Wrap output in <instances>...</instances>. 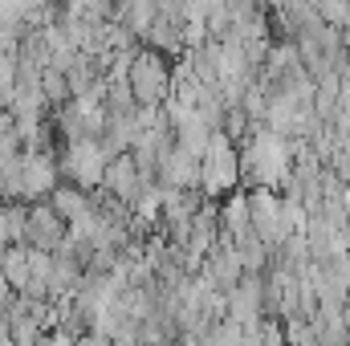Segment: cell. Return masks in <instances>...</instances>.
I'll use <instances>...</instances> for the list:
<instances>
[{
  "mask_svg": "<svg viewBox=\"0 0 350 346\" xmlns=\"http://www.w3.org/2000/svg\"><path fill=\"white\" fill-rule=\"evenodd\" d=\"M237 159H241V187L281 191V183L289 179V168H293V143L265 127H253L245 143L237 147Z\"/></svg>",
  "mask_w": 350,
  "mask_h": 346,
  "instance_id": "obj_1",
  "label": "cell"
},
{
  "mask_svg": "<svg viewBox=\"0 0 350 346\" xmlns=\"http://www.w3.org/2000/svg\"><path fill=\"white\" fill-rule=\"evenodd\" d=\"M122 82L131 90L135 106H163L172 98V57L151 45H135Z\"/></svg>",
  "mask_w": 350,
  "mask_h": 346,
  "instance_id": "obj_2",
  "label": "cell"
},
{
  "mask_svg": "<svg viewBox=\"0 0 350 346\" xmlns=\"http://www.w3.org/2000/svg\"><path fill=\"white\" fill-rule=\"evenodd\" d=\"M200 196L204 200H224L241 187V159H237V143L224 131H212L208 151L200 155Z\"/></svg>",
  "mask_w": 350,
  "mask_h": 346,
  "instance_id": "obj_3",
  "label": "cell"
},
{
  "mask_svg": "<svg viewBox=\"0 0 350 346\" xmlns=\"http://www.w3.org/2000/svg\"><path fill=\"white\" fill-rule=\"evenodd\" d=\"M57 172H62V183L98 191V187H102V172H106V151H102V143H98V139L62 143V147H57Z\"/></svg>",
  "mask_w": 350,
  "mask_h": 346,
  "instance_id": "obj_4",
  "label": "cell"
},
{
  "mask_svg": "<svg viewBox=\"0 0 350 346\" xmlns=\"http://www.w3.org/2000/svg\"><path fill=\"white\" fill-rule=\"evenodd\" d=\"M245 200H249V224H253V237L277 249L285 237H289V224H285V200L281 191L273 187H245Z\"/></svg>",
  "mask_w": 350,
  "mask_h": 346,
  "instance_id": "obj_5",
  "label": "cell"
},
{
  "mask_svg": "<svg viewBox=\"0 0 350 346\" xmlns=\"http://www.w3.org/2000/svg\"><path fill=\"white\" fill-rule=\"evenodd\" d=\"M57 183H62L57 155H49V151H25V155H21V168H16L12 200H21V204H41V200H49V191H53Z\"/></svg>",
  "mask_w": 350,
  "mask_h": 346,
  "instance_id": "obj_6",
  "label": "cell"
},
{
  "mask_svg": "<svg viewBox=\"0 0 350 346\" xmlns=\"http://www.w3.org/2000/svg\"><path fill=\"white\" fill-rule=\"evenodd\" d=\"M147 183H151V175L139 168V159H135L131 151H118V155L106 159V172H102V187H98V191H106L114 204L131 208Z\"/></svg>",
  "mask_w": 350,
  "mask_h": 346,
  "instance_id": "obj_7",
  "label": "cell"
},
{
  "mask_svg": "<svg viewBox=\"0 0 350 346\" xmlns=\"http://www.w3.org/2000/svg\"><path fill=\"white\" fill-rule=\"evenodd\" d=\"M66 237H70V228H66V220L41 200V204H25V228H21V245H29V249H41V253H57L62 245H66Z\"/></svg>",
  "mask_w": 350,
  "mask_h": 346,
  "instance_id": "obj_8",
  "label": "cell"
},
{
  "mask_svg": "<svg viewBox=\"0 0 350 346\" xmlns=\"http://www.w3.org/2000/svg\"><path fill=\"white\" fill-rule=\"evenodd\" d=\"M224 318L237 322V326H257L265 318V285L261 273H245L228 293H224Z\"/></svg>",
  "mask_w": 350,
  "mask_h": 346,
  "instance_id": "obj_9",
  "label": "cell"
},
{
  "mask_svg": "<svg viewBox=\"0 0 350 346\" xmlns=\"http://www.w3.org/2000/svg\"><path fill=\"white\" fill-rule=\"evenodd\" d=\"M216 241H220V212H216V200H204V204L191 212V220L183 224L179 245H183V253L191 261H204L216 249Z\"/></svg>",
  "mask_w": 350,
  "mask_h": 346,
  "instance_id": "obj_10",
  "label": "cell"
},
{
  "mask_svg": "<svg viewBox=\"0 0 350 346\" xmlns=\"http://www.w3.org/2000/svg\"><path fill=\"white\" fill-rule=\"evenodd\" d=\"M196 273H200L204 281H212L220 293H228V289H232V285L245 277V265H241V253H237V245L220 237V241H216V249H212L208 257L200 261V269H196Z\"/></svg>",
  "mask_w": 350,
  "mask_h": 346,
  "instance_id": "obj_11",
  "label": "cell"
},
{
  "mask_svg": "<svg viewBox=\"0 0 350 346\" xmlns=\"http://www.w3.org/2000/svg\"><path fill=\"white\" fill-rule=\"evenodd\" d=\"M216 212H220V237L241 245L253 237V224H249V200H245V187H237L232 196L216 200Z\"/></svg>",
  "mask_w": 350,
  "mask_h": 346,
  "instance_id": "obj_12",
  "label": "cell"
},
{
  "mask_svg": "<svg viewBox=\"0 0 350 346\" xmlns=\"http://www.w3.org/2000/svg\"><path fill=\"white\" fill-rule=\"evenodd\" d=\"M45 204H49V208H53V212L66 220V228L98 212V204H94V191H86V187H74V183H57V187L49 191V200H45Z\"/></svg>",
  "mask_w": 350,
  "mask_h": 346,
  "instance_id": "obj_13",
  "label": "cell"
},
{
  "mask_svg": "<svg viewBox=\"0 0 350 346\" xmlns=\"http://www.w3.org/2000/svg\"><path fill=\"white\" fill-rule=\"evenodd\" d=\"M155 183L159 187H196L200 183V159L187 155L183 147H172L155 168Z\"/></svg>",
  "mask_w": 350,
  "mask_h": 346,
  "instance_id": "obj_14",
  "label": "cell"
},
{
  "mask_svg": "<svg viewBox=\"0 0 350 346\" xmlns=\"http://www.w3.org/2000/svg\"><path fill=\"white\" fill-rule=\"evenodd\" d=\"M0 277L8 281V289H12L16 297L29 289L33 273H29V249H25V245H8V253L0 257Z\"/></svg>",
  "mask_w": 350,
  "mask_h": 346,
  "instance_id": "obj_15",
  "label": "cell"
},
{
  "mask_svg": "<svg viewBox=\"0 0 350 346\" xmlns=\"http://www.w3.org/2000/svg\"><path fill=\"white\" fill-rule=\"evenodd\" d=\"M37 90H41V98H45L49 114H53V110H62V106L70 102V82H66V74H62V70H53V66H45V70H41Z\"/></svg>",
  "mask_w": 350,
  "mask_h": 346,
  "instance_id": "obj_16",
  "label": "cell"
},
{
  "mask_svg": "<svg viewBox=\"0 0 350 346\" xmlns=\"http://www.w3.org/2000/svg\"><path fill=\"white\" fill-rule=\"evenodd\" d=\"M310 4V12L322 21V25H330V29H350V4L347 0H306Z\"/></svg>",
  "mask_w": 350,
  "mask_h": 346,
  "instance_id": "obj_17",
  "label": "cell"
},
{
  "mask_svg": "<svg viewBox=\"0 0 350 346\" xmlns=\"http://www.w3.org/2000/svg\"><path fill=\"white\" fill-rule=\"evenodd\" d=\"M253 330V343L257 346H285V330H281V318H273V314H265L257 326H249Z\"/></svg>",
  "mask_w": 350,
  "mask_h": 346,
  "instance_id": "obj_18",
  "label": "cell"
},
{
  "mask_svg": "<svg viewBox=\"0 0 350 346\" xmlns=\"http://www.w3.org/2000/svg\"><path fill=\"white\" fill-rule=\"evenodd\" d=\"M342 326H347V338H350V297L342 302Z\"/></svg>",
  "mask_w": 350,
  "mask_h": 346,
  "instance_id": "obj_19",
  "label": "cell"
},
{
  "mask_svg": "<svg viewBox=\"0 0 350 346\" xmlns=\"http://www.w3.org/2000/svg\"><path fill=\"white\" fill-rule=\"evenodd\" d=\"M147 346H172V343H147Z\"/></svg>",
  "mask_w": 350,
  "mask_h": 346,
  "instance_id": "obj_20",
  "label": "cell"
}]
</instances>
